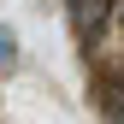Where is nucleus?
Listing matches in <instances>:
<instances>
[{"instance_id":"2","label":"nucleus","mask_w":124,"mask_h":124,"mask_svg":"<svg viewBox=\"0 0 124 124\" xmlns=\"http://www.w3.org/2000/svg\"><path fill=\"white\" fill-rule=\"evenodd\" d=\"M12 65H18V36L0 24V71H12Z\"/></svg>"},{"instance_id":"3","label":"nucleus","mask_w":124,"mask_h":124,"mask_svg":"<svg viewBox=\"0 0 124 124\" xmlns=\"http://www.w3.org/2000/svg\"><path fill=\"white\" fill-rule=\"evenodd\" d=\"M106 124H124V101H106Z\"/></svg>"},{"instance_id":"1","label":"nucleus","mask_w":124,"mask_h":124,"mask_svg":"<svg viewBox=\"0 0 124 124\" xmlns=\"http://www.w3.org/2000/svg\"><path fill=\"white\" fill-rule=\"evenodd\" d=\"M106 18H112V0H71V36L83 41V47H95Z\"/></svg>"}]
</instances>
